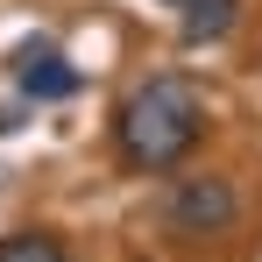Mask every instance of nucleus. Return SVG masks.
Wrapping results in <instances>:
<instances>
[{"mask_svg": "<svg viewBox=\"0 0 262 262\" xmlns=\"http://www.w3.org/2000/svg\"><path fill=\"white\" fill-rule=\"evenodd\" d=\"M199 128H206L199 92L184 85V78H149L121 106V156H128L135 170H170L177 156L199 142Z\"/></svg>", "mask_w": 262, "mask_h": 262, "instance_id": "1", "label": "nucleus"}, {"mask_svg": "<svg viewBox=\"0 0 262 262\" xmlns=\"http://www.w3.org/2000/svg\"><path fill=\"white\" fill-rule=\"evenodd\" d=\"M163 220L177 234H227L241 220V199L227 177H177V191L163 199Z\"/></svg>", "mask_w": 262, "mask_h": 262, "instance_id": "2", "label": "nucleus"}, {"mask_svg": "<svg viewBox=\"0 0 262 262\" xmlns=\"http://www.w3.org/2000/svg\"><path fill=\"white\" fill-rule=\"evenodd\" d=\"M14 78H21L29 99H71V92H78V71H71L50 43H21L14 50Z\"/></svg>", "mask_w": 262, "mask_h": 262, "instance_id": "3", "label": "nucleus"}, {"mask_svg": "<svg viewBox=\"0 0 262 262\" xmlns=\"http://www.w3.org/2000/svg\"><path fill=\"white\" fill-rule=\"evenodd\" d=\"M234 7H241V0H191V7H184V43H191V50L220 43V36L234 29Z\"/></svg>", "mask_w": 262, "mask_h": 262, "instance_id": "4", "label": "nucleus"}, {"mask_svg": "<svg viewBox=\"0 0 262 262\" xmlns=\"http://www.w3.org/2000/svg\"><path fill=\"white\" fill-rule=\"evenodd\" d=\"M0 262H64L57 234H0Z\"/></svg>", "mask_w": 262, "mask_h": 262, "instance_id": "5", "label": "nucleus"}, {"mask_svg": "<svg viewBox=\"0 0 262 262\" xmlns=\"http://www.w3.org/2000/svg\"><path fill=\"white\" fill-rule=\"evenodd\" d=\"M163 7H177V14H184V7H191V0H163Z\"/></svg>", "mask_w": 262, "mask_h": 262, "instance_id": "6", "label": "nucleus"}]
</instances>
